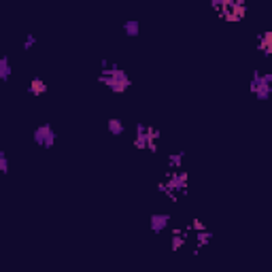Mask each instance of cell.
Listing matches in <instances>:
<instances>
[{
    "label": "cell",
    "mask_w": 272,
    "mask_h": 272,
    "mask_svg": "<svg viewBox=\"0 0 272 272\" xmlns=\"http://www.w3.org/2000/svg\"><path fill=\"white\" fill-rule=\"evenodd\" d=\"M147 128L149 124H136V138L132 140V147L136 151H149L151 147V142L147 138Z\"/></svg>",
    "instance_id": "cell-5"
},
{
    "label": "cell",
    "mask_w": 272,
    "mask_h": 272,
    "mask_svg": "<svg viewBox=\"0 0 272 272\" xmlns=\"http://www.w3.org/2000/svg\"><path fill=\"white\" fill-rule=\"evenodd\" d=\"M47 90H49V87H47V81L45 79H41V77H34L32 79V81L28 83V94L30 96H34V98H41V96H45L47 94Z\"/></svg>",
    "instance_id": "cell-8"
},
{
    "label": "cell",
    "mask_w": 272,
    "mask_h": 272,
    "mask_svg": "<svg viewBox=\"0 0 272 272\" xmlns=\"http://www.w3.org/2000/svg\"><path fill=\"white\" fill-rule=\"evenodd\" d=\"M183 159H185V151H177V153H168L166 164L170 170H183Z\"/></svg>",
    "instance_id": "cell-10"
},
{
    "label": "cell",
    "mask_w": 272,
    "mask_h": 272,
    "mask_svg": "<svg viewBox=\"0 0 272 272\" xmlns=\"http://www.w3.org/2000/svg\"><path fill=\"white\" fill-rule=\"evenodd\" d=\"M249 92H251L260 102L270 100V96H272V73H262L260 68H255L253 75H251Z\"/></svg>",
    "instance_id": "cell-2"
},
{
    "label": "cell",
    "mask_w": 272,
    "mask_h": 272,
    "mask_svg": "<svg viewBox=\"0 0 272 272\" xmlns=\"http://www.w3.org/2000/svg\"><path fill=\"white\" fill-rule=\"evenodd\" d=\"M34 142L41 149H53L55 142H58V132H55V128L51 124H41L36 126L34 130Z\"/></svg>",
    "instance_id": "cell-4"
},
{
    "label": "cell",
    "mask_w": 272,
    "mask_h": 272,
    "mask_svg": "<svg viewBox=\"0 0 272 272\" xmlns=\"http://www.w3.org/2000/svg\"><path fill=\"white\" fill-rule=\"evenodd\" d=\"M107 130L111 136H122L126 132V124L117 117H111V119H107Z\"/></svg>",
    "instance_id": "cell-13"
},
{
    "label": "cell",
    "mask_w": 272,
    "mask_h": 272,
    "mask_svg": "<svg viewBox=\"0 0 272 272\" xmlns=\"http://www.w3.org/2000/svg\"><path fill=\"white\" fill-rule=\"evenodd\" d=\"M98 83H102L107 90H111L113 94H126L128 90H130V85H132V79H130V75H128L124 68H119L117 64H111L109 68H105L98 75Z\"/></svg>",
    "instance_id": "cell-1"
},
{
    "label": "cell",
    "mask_w": 272,
    "mask_h": 272,
    "mask_svg": "<svg viewBox=\"0 0 272 272\" xmlns=\"http://www.w3.org/2000/svg\"><path fill=\"white\" fill-rule=\"evenodd\" d=\"M168 226H170V215L168 213H153L149 217V228L153 234H162Z\"/></svg>",
    "instance_id": "cell-6"
},
{
    "label": "cell",
    "mask_w": 272,
    "mask_h": 272,
    "mask_svg": "<svg viewBox=\"0 0 272 272\" xmlns=\"http://www.w3.org/2000/svg\"><path fill=\"white\" fill-rule=\"evenodd\" d=\"M211 238H213V232L211 230H204V232H198V236H196V253L202 249V247H206L211 243Z\"/></svg>",
    "instance_id": "cell-14"
},
{
    "label": "cell",
    "mask_w": 272,
    "mask_h": 272,
    "mask_svg": "<svg viewBox=\"0 0 272 272\" xmlns=\"http://www.w3.org/2000/svg\"><path fill=\"white\" fill-rule=\"evenodd\" d=\"M122 30H124V34L128 38H136V36L140 34V21L138 19H126Z\"/></svg>",
    "instance_id": "cell-11"
},
{
    "label": "cell",
    "mask_w": 272,
    "mask_h": 272,
    "mask_svg": "<svg viewBox=\"0 0 272 272\" xmlns=\"http://www.w3.org/2000/svg\"><path fill=\"white\" fill-rule=\"evenodd\" d=\"M187 234H189V232H187V230H181V228H174V230L170 232V251H172V253H179L183 247H185Z\"/></svg>",
    "instance_id": "cell-7"
},
{
    "label": "cell",
    "mask_w": 272,
    "mask_h": 272,
    "mask_svg": "<svg viewBox=\"0 0 272 272\" xmlns=\"http://www.w3.org/2000/svg\"><path fill=\"white\" fill-rule=\"evenodd\" d=\"M0 172H2V174H9L11 172V162H9L6 151H0Z\"/></svg>",
    "instance_id": "cell-15"
},
{
    "label": "cell",
    "mask_w": 272,
    "mask_h": 272,
    "mask_svg": "<svg viewBox=\"0 0 272 272\" xmlns=\"http://www.w3.org/2000/svg\"><path fill=\"white\" fill-rule=\"evenodd\" d=\"M255 47H258V51H262L264 55H272V30L262 32L258 36V41H255Z\"/></svg>",
    "instance_id": "cell-9"
},
{
    "label": "cell",
    "mask_w": 272,
    "mask_h": 272,
    "mask_svg": "<svg viewBox=\"0 0 272 272\" xmlns=\"http://www.w3.org/2000/svg\"><path fill=\"white\" fill-rule=\"evenodd\" d=\"M34 45H36V36L34 34H26V38H23V51H30Z\"/></svg>",
    "instance_id": "cell-17"
},
{
    "label": "cell",
    "mask_w": 272,
    "mask_h": 272,
    "mask_svg": "<svg viewBox=\"0 0 272 272\" xmlns=\"http://www.w3.org/2000/svg\"><path fill=\"white\" fill-rule=\"evenodd\" d=\"M43 272H45V270H43Z\"/></svg>",
    "instance_id": "cell-19"
},
{
    "label": "cell",
    "mask_w": 272,
    "mask_h": 272,
    "mask_svg": "<svg viewBox=\"0 0 272 272\" xmlns=\"http://www.w3.org/2000/svg\"><path fill=\"white\" fill-rule=\"evenodd\" d=\"M211 6H213V11L217 13V17H219L221 9H223V0H211Z\"/></svg>",
    "instance_id": "cell-18"
},
{
    "label": "cell",
    "mask_w": 272,
    "mask_h": 272,
    "mask_svg": "<svg viewBox=\"0 0 272 272\" xmlns=\"http://www.w3.org/2000/svg\"><path fill=\"white\" fill-rule=\"evenodd\" d=\"M247 17V4L245 0H223V9L219 19L228 23H238Z\"/></svg>",
    "instance_id": "cell-3"
},
{
    "label": "cell",
    "mask_w": 272,
    "mask_h": 272,
    "mask_svg": "<svg viewBox=\"0 0 272 272\" xmlns=\"http://www.w3.org/2000/svg\"><path fill=\"white\" fill-rule=\"evenodd\" d=\"M187 232H191V230H196V232H204V230H209V228H206V223L202 221V219H191V223H189V226L185 228Z\"/></svg>",
    "instance_id": "cell-16"
},
{
    "label": "cell",
    "mask_w": 272,
    "mask_h": 272,
    "mask_svg": "<svg viewBox=\"0 0 272 272\" xmlns=\"http://www.w3.org/2000/svg\"><path fill=\"white\" fill-rule=\"evenodd\" d=\"M13 75V66H11V58L9 55H0V81H9Z\"/></svg>",
    "instance_id": "cell-12"
}]
</instances>
